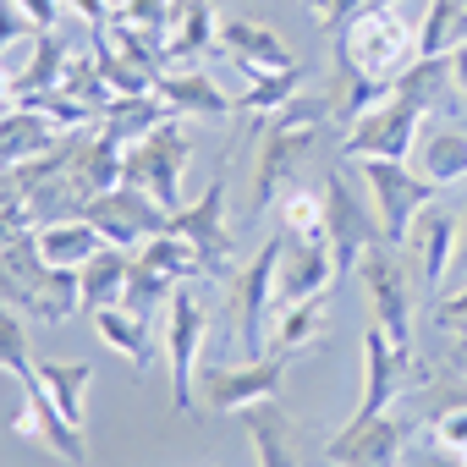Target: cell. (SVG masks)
Masks as SVG:
<instances>
[{
  "instance_id": "obj_23",
  "label": "cell",
  "mask_w": 467,
  "mask_h": 467,
  "mask_svg": "<svg viewBox=\"0 0 467 467\" xmlns=\"http://www.w3.org/2000/svg\"><path fill=\"white\" fill-rule=\"evenodd\" d=\"M67 176L78 182L83 198H99V192L121 187V182H127V143H121L116 132H105V127H99V132H83V149L72 154Z\"/></svg>"
},
{
  "instance_id": "obj_34",
  "label": "cell",
  "mask_w": 467,
  "mask_h": 467,
  "mask_svg": "<svg viewBox=\"0 0 467 467\" xmlns=\"http://www.w3.org/2000/svg\"><path fill=\"white\" fill-rule=\"evenodd\" d=\"M297 83H303V72H297V67H292V72H270V78H254V83L237 94V110H248V116H259V121H265V116H275L281 105H292V99L303 94Z\"/></svg>"
},
{
  "instance_id": "obj_7",
  "label": "cell",
  "mask_w": 467,
  "mask_h": 467,
  "mask_svg": "<svg viewBox=\"0 0 467 467\" xmlns=\"http://www.w3.org/2000/svg\"><path fill=\"white\" fill-rule=\"evenodd\" d=\"M358 275H363V292H368V308H374V325L390 336V347L401 358H412V275H407V259L396 254V243H374L363 259H358Z\"/></svg>"
},
{
  "instance_id": "obj_44",
  "label": "cell",
  "mask_w": 467,
  "mask_h": 467,
  "mask_svg": "<svg viewBox=\"0 0 467 467\" xmlns=\"http://www.w3.org/2000/svg\"><path fill=\"white\" fill-rule=\"evenodd\" d=\"M440 325H445V330H462V325H467V286L440 303Z\"/></svg>"
},
{
  "instance_id": "obj_31",
  "label": "cell",
  "mask_w": 467,
  "mask_h": 467,
  "mask_svg": "<svg viewBox=\"0 0 467 467\" xmlns=\"http://www.w3.org/2000/svg\"><path fill=\"white\" fill-rule=\"evenodd\" d=\"M330 325V292L325 297H303V303H292V308H281L275 314V325H270V352H303L308 341H319V330Z\"/></svg>"
},
{
  "instance_id": "obj_13",
  "label": "cell",
  "mask_w": 467,
  "mask_h": 467,
  "mask_svg": "<svg viewBox=\"0 0 467 467\" xmlns=\"http://www.w3.org/2000/svg\"><path fill=\"white\" fill-rule=\"evenodd\" d=\"M412 445V418L374 412V418H347L341 434L325 445V462L336 467H401Z\"/></svg>"
},
{
  "instance_id": "obj_22",
  "label": "cell",
  "mask_w": 467,
  "mask_h": 467,
  "mask_svg": "<svg viewBox=\"0 0 467 467\" xmlns=\"http://www.w3.org/2000/svg\"><path fill=\"white\" fill-rule=\"evenodd\" d=\"M67 132L34 110V105H12V110H0V171H17V165H34L39 154H50Z\"/></svg>"
},
{
  "instance_id": "obj_30",
  "label": "cell",
  "mask_w": 467,
  "mask_h": 467,
  "mask_svg": "<svg viewBox=\"0 0 467 467\" xmlns=\"http://www.w3.org/2000/svg\"><path fill=\"white\" fill-rule=\"evenodd\" d=\"M176 110L160 99V94H116L105 110H99V127L105 132H116L121 143H132V138H143V132H154L160 121H171Z\"/></svg>"
},
{
  "instance_id": "obj_3",
  "label": "cell",
  "mask_w": 467,
  "mask_h": 467,
  "mask_svg": "<svg viewBox=\"0 0 467 467\" xmlns=\"http://www.w3.org/2000/svg\"><path fill=\"white\" fill-rule=\"evenodd\" d=\"M347 165L363 176V187H368V198H374L379 237L396 243V248H407L412 220L440 198V187H434L429 176H418L412 160H347Z\"/></svg>"
},
{
  "instance_id": "obj_46",
  "label": "cell",
  "mask_w": 467,
  "mask_h": 467,
  "mask_svg": "<svg viewBox=\"0 0 467 467\" xmlns=\"http://www.w3.org/2000/svg\"><path fill=\"white\" fill-rule=\"evenodd\" d=\"M462 347H467V341H462ZM462 363H467V352H462Z\"/></svg>"
},
{
  "instance_id": "obj_41",
  "label": "cell",
  "mask_w": 467,
  "mask_h": 467,
  "mask_svg": "<svg viewBox=\"0 0 467 467\" xmlns=\"http://www.w3.org/2000/svg\"><path fill=\"white\" fill-rule=\"evenodd\" d=\"M72 12L94 28V34H105L110 28V17H116V6H110V0H72Z\"/></svg>"
},
{
  "instance_id": "obj_25",
  "label": "cell",
  "mask_w": 467,
  "mask_h": 467,
  "mask_svg": "<svg viewBox=\"0 0 467 467\" xmlns=\"http://www.w3.org/2000/svg\"><path fill=\"white\" fill-rule=\"evenodd\" d=\"M34 243H39V259L45 265H56V270H83L99 248H105V237L94 231V220H50V225H34Z\"/></svg>"
},
{
  "instance_id": "obj_36",
  "label": "cell",
  "mask_w": 467,
  "mask_h": 467,
  "mask_svg": "<svg viewBox=\"0 0 467 467\" xmlns=\"http://www.w3.org/2000/svg\"><path fill=\"white\" fill-rule=\"evenodd\" d=\"M0 368L12 379H23L34 368V352H28V330H23V314L0 297Z\"/></svg>"
},
{
  "instance_id": "obj_1",
  "label": "cell",
  "mask_w": 467,
  "mask_h": 467,
  "mask_svg": "<svg viewBox=\"0 0 467 467\" xmlns=\"http://www.w3.org/2000/svg\"><path fill=\"white\" fill-rule=\"evenodd\" d=\"M319 121H325V105L297 94L292 105H281L275 116L259 121V149H254V214H265L297 176V165L314 154L319 143Z\"/></svg>"
},
{
  "instance_id": "obj_4",
  "label": "cell",
  "mask_w": 467,
  "mask_h": 467,
  "mask_svg": "<svg viewBox=\"0 0 467 467\" xmlns=\"http://www.w3.org/2000/svg\"><path fill=\"white\" fill-rule=\"evenodd\" d=\"M192 275H203V259L192 254L187 237H176V231H160V237H149L138 254H132V275H127V297L121 308L149 319L154 308H165Z\"/></svg>"
},
{
  "instance_id": "obj_26",
  "label": "cell",
  "mask_w": 467,
  "mask_h": 467,
  "mask_svg": "<svg viewBox=\"0 0 467 467\" xmlns=\"http://www.w3.org/2000/svg\"><path fill=\"white\" fill-rule=\"evenodd\" d=\"M127 275H132V248H99L83 270H78V286H83V308H121L127 297Z\"/></svg>"
},
{
  "instance_id": "obj_42",
  "label": "cell",
  "mask_w": 467,
  "mask_h": 467,
  "mask_svg": "<svg viewBox=\"0 0 467 467\" xmlns=\"http://www.w3.org/2000/svg\"><path fill=\"white\" fill-rule=\"evenodd\" d=\"M418 467H467V456L440 445V440H429V445H418Z\"/></svg>"
},
{
  "instance_id": "obj_12",
  "label": "cell",
  "mask_w": 467,
  "mask_h": 467,
  "mask_svg": "<svg viewBox=\"0 0 467 467\" xmlns=\"http://www.w3.org/2000/svg\"><path fill=\"white\" fill-rule=\"evenodd\" d=\"M286 363H292V352H275V358L265 352V358H248V363H237V368L214 363V368H203L198 396H203L214 412H248V407H259V401H275V396H281Z\"/></svg>"
},
{
  "instance_id": "obj_20",
  "label": "cell",
  "mask_w": 467,
  "mask_h": 467,
  "mask_svg": "<svg viewBox=\"0 0 467 467\" xmlns=\"http://www.w3.org/2000/svg\"><path fill=\"white\" fill-rule=\"evenodd\" d=\"M220 45V17L209 0H171L165 23V67H198Z\"/></svg>"
},
{
  "instance_id": "obj_33",
  "label": "cell",
  "mask_w": 467,
  "mask_h": 467,
  "mask_svg": "<svg viewBox=\"0 0 467 467\" xmlns=\"http://www.w3.org/2000/svg\"><path fill=\"white\" fill-rule=\"evenodd\" d=\"M390 94H396V83H379V78H363L358 67H347V61H336V99H330V105H336V116H341L347 127H352L358 116H368L374 105H385Z\"/></svg>"
},
{
  "instance_id": "obj_5",
  "label": "cell",
  "mask_w": 467,
  "mask_h": 467,
  "mask_svg": "<svg viewBox=\"0 0 467 467\" xmlns=\"http://www.w3.org/2000/svg\"><path fill=\"white\" fill-rule=\"evenodd\" d=\"M192 165V132H187V116H171L160 121L154 132L132 138L127 143V182L143 187L160 209H182V176Z\"/></svg>"
},
{
  "instance_id": "obj_14",
  "label": "cell",
  "mask_w": 467,
  "mask_h": 467,
  "mask_svg": "<svg viewBox=\"0 0 467 467\" xmlns=\"http://www.w3.org/2000/svg\"><path fill=\"white\" fill-rule=\"evenodd\" d=\"M209 341V308L182 286L165 303V358H171V407L192 412V374H198V352Z\"/></svg>"
},
{
  "instance_id": "obj_19",
  "label": "cell",
  "mask_w": 467,
  "mask_h": 467,
  "mask_svg": "<svg viewBox=\"0 0 467 467\" xmlns=\"http://www.w3.org/2000/svg\"><path fill=\"white\" fill-rule=\"evenodd\" d=\"M407 363H412V358H401V352L390 347V336L368 319V330H363V396H358V412H352V418L390 412V401H396L401 385H407Z\"/></svg>"
},
{
  "instance_id": "obj_8",
  "label": "cell",
  "mask_w": 467,
  "mask_h": 467,
  "mask_svg": "<svg viewBox=\"0 0 467 467\" xmlns=\"http://www.w3.org/2000/svg\"><path fill=\"white\" fill-rule=\"evenodd\" d=\"M281 231L259 243V254L231 275V308H237V330H243V352L265 358L270 352V325H275V270H281Z\"/></svg>"
},
{
  "instance_id": "obj_10",
  "label": "cell",
  "mask_w": 467,
  "mask_h": 467,
  "mask_svg": "<svg viewBox=\"0 0 467 467\" xmlns=\"http://www.w3.org/2000/svg\"><path fill=\"white\" fill-rule=\"evenodd\" d=\"M325 243H330V259H336V281L352 275L358 259H363L374 243H385L374 209L352 192V176H347L341 165L325 176Z\"/></svg>"
},
{
  "instance_id": "obj_24",
  "label": "cell",
  "mask_w": 467,
  "mask_h": 467,
  "mask_svg": "<svg viewBox=\"0 0 467 467\" xmlns=\"http://www.w3.org/2000/svg\"><path fill=\"white\" fill-rule=\"evenodd\" d=\"M154 94L176 110V116H225L231 110V94L225 88H214V78L209 72H198V67H165L160 78H154Z\"/></svg>"
},
{
  "instance_id": "obj_39",
  "label": "cell",
  "mask_w": 467,
  "mask_h": 467,
  "mask_svg": "<svg viewBox=\"0 0 467 467\" xmlns=\"http://www.w3.org/2000/svg\"><path fill=\"white\" fill-rule=\"evenodd\" d=\"M28 28H34V23L23 17V6H17V0H0V50H6L17 34H28ZM34 34H39V28H34Z\"/></svg>"
},
{
  "instance_id": "obj_9",
  "label": "cell",
  "mask_w": 467,
  "mask_h": 467,
  "mask_svg": "<svg viewBox=\"0 0 467 467\" xmlns=\"http://www.w3.org/2000/svg\"><path fill=\"white\" fill-rule=\"evenodd\" d=\"M429 110L412 105L407 94H390L385 105H374L368 116H358L341 138V160H412L418 132H423Z\"/></svg>"
},
{
  "instance_id": "obj_45",
  "label": "cell",
  "mask_w": 467,
  "mask_h": 467,
  "mask_svg": "<svg viewBox=\"0 0 467 467\" xmlns=\"http://www.w3.org/2000/svg\"><path fill=\"white\" fill-rule=\"evenodd\" d=\"M467 265V209H462V254H456V270Z\"/></svg>"
},
{
  "instance_id": "obj_29",
  "label": "cell",
  "mask_w": 467,
  "mask_h": 467,
  "mask_svg": "<svg viewBox=\"0 0 467 467\" xmlns=\"http://www.w3.org/2000/svg\"><path fill=\"white\" fill-rule=\"evenodd\" d=\"M67 67H72V50H67L56 34H39V39H34V56H28V67L12 78V105H17V99H34V94H50V88H61Z\"/></svg>"
},
{
  "instance_id": "obj_17",
  "label": "cell",
  "mask_w": 467,
  "mask_h": 467,
  "mask_svg": "<svg viewBox=\"0 0 467 467\" xmlns=\"http://www.w3.org/2000/svg\"><path fill=\"white\" fill-rule=\"evenodd\" d=\"M407 254L418 259V275H423V286L434 292L451 270H456V254H462V214H451L440 198L412 220V231H407Z\"/></svg>"
},
{
  "instance_id": "obj_21",
  "label": "cell",
  "mask_w": 467,
  "mask_h": 467,
  "mask_svg": "<svg viewBox=\"0 0 467 467\" xmlns=\"http://www.w3.org/2000/svg\"><path fill=\"white\" fill-rule=\"evenodd\" d=\"M412 171L429 176L440 192L467 182V127L462 121H423L418 149H412Z\"/></svg>"
},
{
  "instance_id": "obj_32",
  "label": "cell",
  "mask_w": 467,
  "mask_h": 467,
  "mask_svg": "<svg viewBox=\"0 0 467 467\" xmlns=\"http://www.w3.org/2000/svg\"><path fill=\"white\" fill-rule=\"evenodd\" d=\"M34 374L45 379V390L56 396V407L83 429V423H88V385H94V363H50V358H34Z\"/></svg>"
},
{
  "instance_id": "obj_27",
  "label": "cell",
  "mask_w": 467,
  "mask_h": 467,
  "mask_svg": "<svg viewBox=\"0 0 467 467\" xmlns=\"http://www.w3.org/2000/svg\"><path fill=\"white\" fill-rule=\"evenodd\" d=\"M243 423H248V440H254L259 467H297V429H292V418L275 401L248 407Z\"/></svg>"
},
{
  "instance_id": "obj_38",
  "label": "cell",
  "mask_w": 467,
  "mask_h": 467,
  "mask_svg": "<svg viewBox=\"0 0 467 467\" xmlns=\"http://www.w3.org/2000/svg\"><path fill=\"white\" fill-rule=\"evenodd\" d=\"M429 434H434L440 445H451V451H467V401H462V407H445V412L429 423Z\"/></svg>"
},
{
  "instance_id": "obj_43",
  "label": "cell",
  "mask_w": 467,
  "mask_h": 467,
  "mask_svg": "<svg viewBox=\"0 0 467 467\" xmlns=\"http://www.w3.org/2000/svg\"><path fill=\"white\" fill-rule=\"evenodd\" d=\"M445 67H451V88H456V94L467 99V39L445 50Z\"/></svg>"
},
{
  "instance_id": "obj_35",
  "label": "cell",
  "mask_w": 467,
  "mask_h": 467,
  "mask_svg": "<svg viewBox=\"0 0 467 467\" xmlns=\"http://www.w3.org/2000/svg\"><path fill=\"white\" fill-rule=\"evenodd\" d=\"M275 220H281V231H325V198L319 192H308V187H286L281 198H275Z\"/></svg>"
},
{
  "instance_id": "obj_37",
  "label": "cell",
  "mask_w": 467,
  "mask_h": 467,
  "mask_svg": "<svg viewBox=\"0 0 467 467\" xmlns=\"http://www.w3.org/2000/svg\"><path fill=\"white\" fill-rule=\"evenodd\" d=\"M110 23H121V28H138V34H149V39H160L165 45V23H171V0H121L116 6V17Z\"/></svg>"
},
{
  "instance_id": "obj_16",
  "label": "cell",
  "mask_w": 467,
  "mask_h": 467,
  "mask_svg": "<svg viewBox=\"0 0 467 467\" xmlns=\"http://www.w3.org/2000/svg\"><path fill=\"white\" fill-rule=\"evenodd\" d=\"M17 385H23V412L12 418V434H17V440H34V445H45V451H56L61 462H88L83 429L56 407V396L45 390V379L28 368Z\"/></svg>"
},
{
  "instance_id": "obj_28",
  "label": "cell",
  "mask_w": 467,
  "mask_h": 467,
  "mask_svg": "<svg viewBox=\"0 0 467 467\" xmlns=\"http://www.w3.org/2000/svg\"><path fill=\"white\" fill-rule=\"evenodd\" d=\"M88 319H94V336H99L110 352H121V358L132 363V374H149V363H154L149 319H138V314H127V308H94Z\"/></svg>"
},
{
  "instance_id": "obj_15",
  "label": "cell",
  "mask_w": 467,
  "mask_h": 467,
  "mask_svg": "<svg viewBox=\"0 0 467 467\" xmlns=\"http://www.w3.org/2000/svg\"><path fill=\"white\" fill-rule=\"evenodd\" d=\"M281 270H275V314L303 303V297H325L336 286V259H330V243L325 231H281Z\"/></svg>"
},
{
  "instance_id": "obj_40",
  "label": "cell",
  "mask_w": 467,
  "mask_h": 467,
  "mask_svg": "<svg viewBox=\"0 0 467 467\" xmlns=\"http://www.w3.org/2000/svg\"><path fill=\"white\" fill-rule=\"evenodd\" d=\"M23 17L39 28V34H56V17H61V0H17Z\"/></svg>"
},
{
  "instance_id": "obj_18",
  "label": "cell",
  "mask_w": 467,
  "mask_h": 467,
  "mask_svg": "<svg viewBox=\"0 0 467 467\" xmlns=\"http://www.w3.org/2000/svg\"><path fill=\"white\" fill-rule=\"evenodd\" d=\"M214 50H220L231 67H237L248 83L297 67L292 50H286V39H281L275 28H265V23H220V45H214Z\"/></svg>"
},
{
  "instance_id": "obj_47",
  "label": "cell",
  "mask_w": 467,
  "mask_h": 467,
  "mask_svg": "<svg viewBox=\"0 0 467 467\" xmlns=\"http://www.w3.org/2000/svg\"><path fill=\"white\" fill-rule=\"evenodd\" d=\"M462 6H467V0H462Z\"/></svg>"
},
{
  "instance_id": "obj_6",
  "label": "cell",
  "mask_w": 467,
  "mask_h": 467,
  "mask_svg": "<svg viewBox=\"0 0 467 467\" xmlns=\"http://www.w3.org/2000/svg\"><path fill=\"white\" fill-rule=\"evenodd\" d=\"M225 187H231V154L220 160L209 187L171 214V231L192 243V254L203 259V275H220V281H231L225 265L237 259V231H231V214H225Z\"/></svg>"
},
{
  "instance_id": "obj_2",
  "label": "cell",
  "mask_w": 467,
  "mask_h": 467,
  "mask_svg": "<svg viewBox=\"0 0 467 467\" xmlns=\"http://www.w3.org/2000/svg\"><path fill=\"white\" fill-rule=\"evenodd\" d=\"M336 61L358 67L363 78H379V83H396L412 61H423L418 50V28H407V17L379 0V6L358 12L347 28H341V45H336Z\"/></svg>"
},
{
  "instance_id": "obj_11",
  "label": "cell",
  "mask_w": 467,
  "mask_h": 467,
  "mask_svg": "<svg viewBox=\"0 0 467 467\" xmlns=\"http://www.w3.org/2000/svg\"><path fill=\"white\" fill-rule=\"evenodd\" d=\"M83 220H94V231L110 243V248H143L149 237H160V231H171V209H160L143 187L121 182L99 198H88Z\"/></svg>"
}]
</instances>
